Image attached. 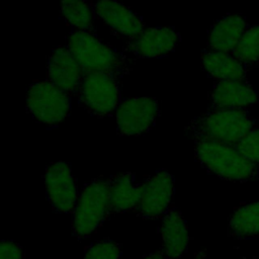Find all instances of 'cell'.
<instances>
[{
	"mask_svg": "<svg viewBox=\"0 0 259 259\" xmlns=\"http://www.w3.org/2000/svg\"><path fill=\"white\" fill-rule=\"evenodd\" d=\"M110 213L108 178H94L87 183L78 199L72 221V236L82 239L100 227Z\"/></svg>",
	"mask_w": 259,
	"mask_h": 259,
	"instance_id": "4",
	"label": "cell"
},
{
	"mask_svg": "<svg viewBox=\"0 0 259 259\" xmlns=\"http://www.w3.org/2000/svg\"><path fill=\"white\" fill-rule=\"evenodd\" d=\"M47 198L55 212L72 213L79 199L76 179L67 162L58 161L47 166L45 172Z\"/></svg>",
	"mask_w": 259,
	"mask_h": 259,
	"instance_id": "8",
	"label": "cell"
},
{
	"mask_svg": "<svg viewBox=\"0 0 259 259\" xmlns=\"http://www.w3.org/2000/svg\"><path fill=\"white\" fill-rule=\"evenodd\" d=\"M228 234L235 239L259 236V201H251L236 207L229 220Z\"/></svg>",
	"mask_w": 259,
	"mask_h": 259,
	"instance_id": "18",
	"label": "cell"
},
{
	"mask_svg": "<svg viewBox=\"0 0 259 259\" xmlns=\"http://www.w3.org/2000/svg\"><path fill=\"white\" fill-rule=\"evenodd\" d=\"M232 55L246 67L259 64V23L249 25Z\"/></svg>",
	"mask_w": 259,
	"mask_h": 259,
	"instance_id": "20",
	"label": "cell"
},
{
	"mask_svg": "<svg viewBox=\"0 0 259 259\" xmlns=\"http://www.w3.org/2000/svg\"><path fill=\"white\" fill-rule=\"evenodd\" d=\"M110 213L135 211L141 196V182L132 172H123L108 178Z\"/></svg>",
	"mask_w": 259,
	"mask_h": 259,
	"instance_id": "16",
	"label": "cell"
},
{
	"mask_svg": "<svg viewBox=\"0 0 259 259\" xmlns=\"http://www.w3.org/2000/svg\"><path fill=\"white\" fill-rule=\"evenodd\" d=\"M248 27L249 24L242 15L227 14L221 17L209 30L205 50L232 54Z\"/></svg>",
	"mask_w": 259,
	"mask_h": 259,
	"instance_id": "14",
	"label": "cell"
},
{
	"mask_svg": "<svg viewBox=\"0 0 259 259\" xmlns=\"http://www.w3.org/2000/svg\"><path fill=\"white\" fill-rule=\"evenodd\" d=\"M179 41L180 34L173 26H156L146 28L124 49L139 59L161 58L173 52Z\"/></svg>",
	"mask_w": 259,
	"mask_h": 259,
	"instance_id": "12",
	"label": "cell"
},
{
	"mask_svg": "<svg viewBox=\"0 0 259 259\" xmlns=\"http://www.w3.org/2000/svg\"><path fill=\"white\" fill-rule=\"evenodd\" d=\"M95 16L109 27L118 37L127 38L128 41L138 37L145 29L146 23L141 15L130 7L117 1L103 0L92 2Z\"/></svg>",
	"mask_w": 259,
	"mask_h": 259,
	"instance_id": "11",
	"label": "cell"
},
{
	"mask_svg": "<svg viewBox=\"0 0 259 259\" xmlns=\"http://www.w3.org/2000/svg\"><path fill=\"white\" fill-rule=\"evenodd\" d=\"M61 15L72 31L95 33L93 20L95 12L92 2L79 0H64L61 4Z\"/></svg>",
	"mask_w": 259,
	"mask_h": 259,
	"instance_id": "19",
	"label": "cell"
},
{
	"mask_svg": "<svg viewBox=\"0 0 259 259\" xmlns=\"http://www.w3.org/2000/svg\"><path fill=\"white\" fill-rule=\"evenodd\" d=\"M160 232L163 241L162 252L165 258L182 257L188 248V227L181 212L174 206L163 217Z\"/></svg>",
	"mask_w": 259,
	"mask_h": 259,
	"instance_id": "15",
	"label": "cell"
},
{
	"mask_svg": "<svg viewBox=\"0 0 259 259\" xmlns=\"http://www.w3.org/2000/svg\"><path fill=\"white\" fill-rule=\"evenodd\" d=\"M258 99L257 91L246 79L220 81L209 92L208 109H246Z\"/></svg>",
	"mask_w": 259,
	"mask_h": 259,
	"instance_id": "13",
	"label": "cell"
},
{
	"mask_svg": "<svg viewBox=\"0 0 259 259\" xmlns=\"http://www.w3.org/2000/svg\"><path fill=\"white\" fill-rule=\"evenodd\" d=\"M200 57L202 68L215 82L246 79L247 67L232 54L203 50Z\"/></svg>",
	"mask_w": 259,
	"mask_h": 259,
	"instance_id": "17",
	"label": "cell"
},
{
	"mask_svg": "<svg viewBox=\"0 0 259 259\" xmlns=\"http://www.w3.org/2000/svg\"><path fill=\"white\" fill-rule=\"evenodd\" d=\"M254 126L255 120L247 109H207L194 117L185 130L193 139L238 144Z\"/></svg>",
	"mask_w": 259,
	"mask_h": 259,
	"instance_id": "3",
	"label": "cell"
},
{
	"mask_svg": "<svg viewBox=\"0 0 259 259\" xmlns=\"http://www.w3.org/2000/svg\"><path fill=\"white\" fill-rule=\"evenodd\" d=\"M193 140L195 157L208 173L229 181L259 179V167L247 160L235 146L210 140Z\"/></svg>",
	"mask_w": 259,
	"mask_h": 259,
	"instance_id": "2",
	"label": "cell"
},
{
	"mask_svg": "<svg viewBox=\"0 0 259 259\" xmlns=\"http://www.w3.org/2000/svg\"><path fill=\"white\" fill-rule=\"evenodd\" d=\"M121 246L111 239H102L85 248L83 259H121Z\"/></svg>",
	"mask_w": 259,
	"mask_h": 259,
	"instance_id": "21",
	"label": "cell"
},
{
	"mask_svg": "<svg viewBox=\"0 0 259 259\" xmlns=\"http://www.w3.org/2000/svg\"><path fill=\"white\" fill-rule=\"evenodd\" d=\"M191 259H206V252L205 250H200L197 253L194 254V256Z\"/></svg>",
	"mask_w": 259,
	"mask_h": 259,
	"instance_id": "25",
	"label": "cell"
},
{
	"mask_svg": "<svg viewBox=\"0 0 259 259\" xmlns=\"http://www.w3.org/2000/svg\"><path fill=\"white\" fill-rule=\"evenodd\" d=\"M83 72L68 47L54 48L47 59V78L70 97L78 96Z\"/></svg>",
	"mask_w": 259,
	"mask_h": 259,
	"instance_id": "10",
	"label": "cell"
},
{
	"mask_svg": "<svg viewBox=\"0 0 259 259\" xmlns=\"http://www.w3.org/2000/svg\"><path fill=\"white\" fill-rule=\"evenodd\" d=\"M26 110L37 122L54 127L69 115L71 97L48 80L36 81L28 86Z\"/></svg>",
	"mask_w": 259,
	"mask_h": 259,
	"instance_id": "6",
	"label": "cell"
},
{
	"mask_svg": "<svg viewBox=\"0 0 259 259\" xmlns=\"http://www.w3.org/2000/svg\"><path fill=\"white\" fill-rule=\"evenodd\" d=\"M159 116L155 98L133 97L121 101L116 110V131L119 136H139L149 132Z\"/></svg>",
	"mask_w": 259,
	"mask_h": 259,
	"instance_id": "9",
	"label": "cell"
},
{
	"mask_svg": "<svg viewBox=\"0 0 259 259\" xmlns=\"http://www.w3.org/2000/svg\"><path fill=\"white\" fill-rule=\"evenodd\" d=\"M0 259H25L24 249L14 241L2 240L0 245Z\"/></svg>",
	"mask_w": 259,
	"mask_h": 259,
	"instance_id": "23",
	"label": "cell"
},
{
	"mask_svg": "<svg viewBox=\"0 0 259 259\" xmlns=\"http://www.w3.org/2000/svg\"><path fill=\"white\" fill-rule=\"evenodd\" d=\"M121 80L122 78L106 73L83 74L77 96L79 106L99 118L111 115L122 101Z\"/></svg>",
	"mask_w": 259,
	"mask_h": 259,
	"instance_id": "5",
	"label": "cell"
},
{
	"mask_svg": "<svg viewBox=\"0 0 259 259\" xmlns=\"http://www.w3.org/2000/svg\"><path fill=\"white\" fill-rule=\"evenodd\" d=\"M235 147L247 160L259 167V126H254Z\"/></svg>",
	"mask_w": 259,
	"mask_h": 259,
	"instance_id": "22",
	"label": "cell"
},
{
	"mask_svg": "<svg viewBox=\"0 0 259 259\" xmlns=\"http://www.w3.org/2000/svg\"><path fill=\"white\" fill-rule=\"evenodd\" d=\"M240 259H259V256H258V257H252V258H247V257H241Z\"/></svg>",
	"mask_w": 259,
	"mask_h": 259,
	"instance_id": "26",
	"label": "cell"
},
{
	"mask_svg": "<svg viewBox=\"0 0 259 259\" xmlns=\"http://www.w3.org/2000/svg\"><path fill=\"white\" fill-rule=\"evenodd\" d=\"M174 177L166 170H158L141 182V196L135 212L145 220L163 219L173 207Z\"/></svg>",
	"mask_w": 259,
	"mask_h": 259,
	"instance_id": "7",
	"label": "cell"
},
{
	"mask_svg": "<svg viewBox=\"0 0 259 259\" xmlns=\"http://www.w3.org/2000/svg\"><path fill=\"white\" fill-rule=\"evenodd\" d=\"M142 259H166L162 251H157L155 253H150L145 255Z\"/></svg>",
	"mask_w": 259,
	"mask_h": 259,
	"instance_id": "24",
	"label": "cell"
},
{
	"mask_svg": "<svg viewBox=\"0 0 259 259\" xmlns=\"http://www.w3.org/2000/svg\"><path fill=\"white\" fill-rule=\"evenodd\" d=\"M67 47L80 64L83 74L106 73L123 78L132 70L131 59L104 44L96 33L72 31Z\"/></svg>",
	"mask_w": 259,
	"mask_h": 259,
	"instance_id": "1",
	"label": "cell"
}]
</instances>
